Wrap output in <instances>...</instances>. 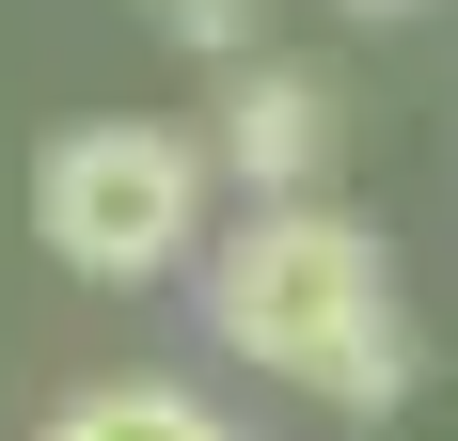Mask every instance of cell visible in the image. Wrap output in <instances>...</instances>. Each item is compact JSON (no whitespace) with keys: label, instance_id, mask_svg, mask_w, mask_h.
I'll return each mask as SVG.
<instances>
[{"label":"cell","instance_id":"cell-1","mask_svg":"<svg viewBox=\"0 0 458 441\" xmlns=\"http://www.w3.org/2000/svg\"><path fill=\"white\" fill-rule=\"evenodd\" d=\"M190 300H206V331H222L253 379H284V395L348 410V426L411 410V300H395V268H379V220H348L332 189L237 205L222 237H206V268H190Z\"/></svg>","mask_w":458,"mask_h":441},{"label":"cell","instance_id":"cell-2","mask_svg":"<svg viewBox=\"0 0 458 441\" xmlns=\"http://www.w3.org/2000/svg\"><path fill=\"white\" fill-rule=\"evenodd\" d=\"M32 237L80 284L142 300V284H190L206 237H222V174H206V127H142V111H95L32 158Z\"/></svg>","mask_w":458,"mask_h":441},{"label":"cell","instance_id":"cell-3","mask_svg":"<svg viewBox=\"0 0 458 441\" xmlns=\"http://www.w3.org/2000/svg\"><path fill=\"white\" fill-rule=\"evenodd\" d=\"M332 158H348V95L284 47H237L222 95H206V174L237 205H301V189H332Z\"/></svg>","mask_w":458,"mask_h":441},{"label":"cell","instance_id":"cell-4","mask_svg":"<svg viewBox=\"0 0 458 441\" xmlns=\"http://www.w3.org/2000/svg\"><path fill=\"white\" fill-rule=\"evenodd\" d=\"M32 441H237V426L190 395V379H95V395H64Z\"/></svg>","mask_w":458,"mask_h":441},{"label":"cell","instance_id":"cell-5","mask_svg":"<svg viewBox=\"0 0 458 441\" xmlns=\"http://www.w3.org/2000/svg\"><path fill=\"white\" fill-rule=\"evenodd\" d=\"M142 16H158L190 63H237V47H253V0H142Z\"/></svg>","mask_w":458,"mask_h":441},{"label":"cell","instance_id":"cell-6","mask_svg":"<svg viewBox=\"0 0 458 441\" xmlns=\"http://www.w3.org/2000/svg\"><path fill=\"white\" fill-rule=\"evenodd\" d=\"M332 16H427V0H332Z\"/></svg>","mask_w":458,"mask_h":441}]
</instances>
